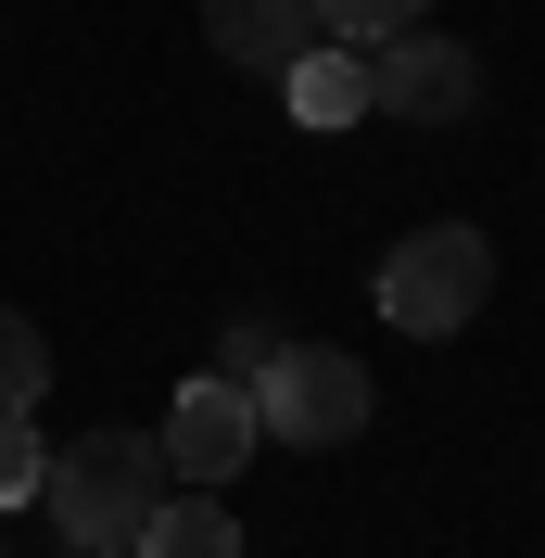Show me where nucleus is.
I'll use <instances>...</instances> for the list:
<instances>
[{
	"mask_svg": "<svg viewBox=\"0 0 545 558\" xmlns=\"http://www.w3.org/2000/svg\"><path fill=\"white\" fill-rule=\"evenodd\" d=\"M254 418H267V445L330 457V445L368 432V368H355L342 343H279L267 368H254Z\"/></svg>",
	"mask_w": 545,
	"mask_h": 558,
	"instance_id": "7ed1b4c3",
	"label": "nucleus"
},
{
	"mask_svg": "<svg viewBox=\"0 0 545 558\" xmlns=\"http://www.w3.org/2000/svg\"><path fill=\"white\" fill-rule=\"evenodd\" d=\"M254 445H267V418H254V381H216V368H204V381L166 407V470H178V483H229Z\"/></svg>",
	"mask_w": 545,
	"mask_h": 558,
	"instance_id": "39448f33",
	"label": "nucleus"
},
{
	"mask_svg": "<svg viewBox=\"0 0 545 558\" xmlns=\"http://www.w3.org/2000/svg\"><path fill=\"white\" fill-rule=\"evenodd\" d=\"M267 355H279V317H229V330H216V381H254Z\"/></svg>",
	"mask_w": 545,
	"mask_h": 558,
	"instance_id": "f8f14e48",
	"label": "nucleus"
},
{
	"mask_svg": "<svg viewBox=\"0 0 545 558\" xmlns=\"http://www.w3.org/2000/svg\"><path fill=\"white\" fill-rule=\"evenodd\" d=\"M204 38H216V64H241V76H292L317 51V13L305 0H204Z\"/></svg>",
	"mask_w": 545,
	"mask_h": 558,
	"instance_id": "423d86ee",
	"label": "nucleus"
},
{
	"mask_svg": "<svg viewBox=\"0 0 545 558\" xmlns=\"http://www.w3.org/2000/svg\"><path fill=\"white\" fill-rule=\"evenodd\" d=\"M128 558H241V521L216 508V483H178L153 521H140V546Z\"/></svg>",
	"mask_w": 545,
	"mask_h": 558,
	"instance_id": "6e6552de",
	"label": "nucleus"
},
{
	"mask_svg": "<svg viewBox=\"0 0 545 558\" xmlns=\"http://www.w3.org/2000/svg\"><path fill=\"white\" fill-rule=\"evenodd\" d=\"M279 102H292V128H368V114H380V89H368V51L317 38L305 64L279 76Z\"/></svg>",
	"mask_w": 545,
	"mask_h": 558,
	"instance_id": "0eeeda50",
	"label": "nucleus"
},
{
	"mask_svg": "<svg viewBox=\"0 0 545 558\" xmlns=\"http://www.w3.org/2000/svg\"><path fill=\"white\" fill-rule=\"evenodd\" d=\"M305 13H317V38H342V51H380V38L419 26L432 0H305Z\"/></svg>",
	"mask_w": 545,
	"mask_h": 558,
	"instance_id": "1a4fd4ad",
	"label": "nucleus"
},
{
	"mask_svg": "<svg viewBox=\"0 0 545 558\" xmlns=\"http://www.w3.org/2000/svg\"><path fill=\"white\" fill-rule=\"evenodd\" d=\"M64 558H128V546H64Z\"/></svg>",
	"mask_w": 545,
	"mask_h": 558,
	"instance_id": "ddd939ff",
	"label": "nucleus"
},
{
	"mask_svg": "<svg viewBox=\"0 0 545 558\" xmlns=\"http://www.w3.org/2000/svg\"><path fill=\"white\" fill-rule=\"evenodd\" d=\"M368 89H380V114H407V128H457V114L482 102V64L444 26H393L368 51Z\"/></svg>",
	"mask_w": 545,
	"mask_h": 558,
	"instance_id": "20e7f679",
	"label": "nucleus"
},
{
	"mask_svg": "<svg viewBox=\"0 0 545 558\" xmlns=\"http://www.w3.org/2000/svg\"><path fill=\"white\" fill-rule=\"evenodd\" d=\"M495 305V242H482L470 216H432L407 242L380 254V317L407 330V343H444V330H470Z\"/></svg>",
	"mask_w": 545,
	"mask_h": 558,
	"instance_id": "f03ea898",
	"label": "nucleus"
},
{
	"mask_svg": "<svg viewBox=\"0 0 545 558\" xmlns=\"http://www.w3.org/2000/svg\"><path fill=\"white\" fill-rule=\"evenodd\" d=\"M51 457H38V407H0V508H38Z\"/></svg>",
	"mask_w": 545,
	"mask_h": 558,
	"instance_id": "9b49d317",
	"label": "nucleus"
},
{
	"mask_svg": "<svg viewBox=\"0 0 545 558\" xmlns=\"http://www.w3.org/2000/svg\"><path fill=\"white\" fill-rule=\"evenodd\" d=\"M38 393H51V343L26 305H0V407H38Z\"/></svg>",
	"mask_w": 545,
	"mask_h": 558,
	"instance_id": "9d476101",
	"label": "nucleus"
},
{
	"mask_svg": "<svg viewBox=\"0 0 545 558\" xmlns=\"http://www.w3.org/2000/svg\"><path fill=\"white\" fill-rule=\"evenodd\" d=\"M166 495H178L166 432H89V445L51 457L38 508H51V533H64V546H140V521H153Z\"/></svg>",
	"mask_w": 545,
	"mask_h": 558,
	"instance_id": "f257e3e1",
	"label": "nucleus"
}]
</instances>
